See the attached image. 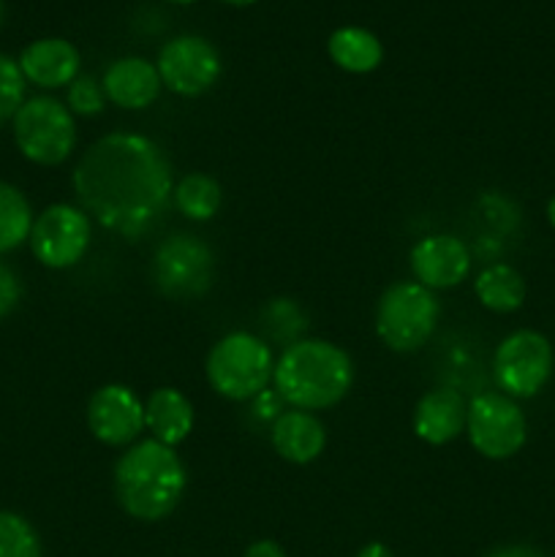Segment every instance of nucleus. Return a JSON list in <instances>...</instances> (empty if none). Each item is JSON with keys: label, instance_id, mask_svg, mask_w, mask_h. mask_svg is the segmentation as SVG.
<instances>
[{"label": "nucleus", "instance_id": "nucleus-1", "mask_svg": "<svg viewBox=\"0 0 555 557\" xmlns=\"http://www.w3.org/2000/svg\"><path fill=\"white\" fill-rule=\"evenodd\" d=\"M71 183L82 210L123 239L152 232L174 196L166 152L139 134H109L87 147Z\"/></svg>", "mask_w": 555, "mask_h": 557}, {"label": "nucleus", "instance_id": "nucleus-2", "mask_svg": "<svg viewBox=\"0 0 555 557\" xmlns=\"http://www.w3.org/2000/svg\"><path fill=\"white\" fill-rule=\"evenodd\" d=\"M185 466L172 446L147 438L131 446L114 466V498L139 522H161L185 495Z\"/></svg>", "mask_w": 555, "mask_h": 557}, {"label": "nucleus", "instance_id": "nucleus-3", "mask_svg": "<svg viewBox=\"0 0 555 557\" xmlns=\"http://www.w3.org/2000/svg\"><path fill=\"white\" fill-rule=\"evenodd\" d=\"M354 384L351 357L330 341H294L278 357L272 386L297 411L337 406Z\"/></svg>", "mask_w": 555, "mask_h": 557}, {"label": "nucleus", "instance_id": "nucleus-4", "mask_svg": "<svg viewBox=\"0 0 555 557\" xmlns=\"http://www.w3.org/2000/svg\"><path fill=\"white\" fill-rule=\"evenodd\" d=\"M205 373L218 395L232 403H245L267 389L275 373V359L270 346L254 332H232L207 354Z\"/></svg>", "mask_w": 555, "mask_h": 557}, {"label": "nucleus", "instance_id": "nucleus-5", "mask_svg": "<svg viewBox=\"0 0 555 557\" xmlns=\"http://www.w3.org/2000/svg\"><path fill=\"white\" fill-rule=\"evenodd\" d=\"M441 305L422 283L406 281L386 288L375 308V335L390 351L414 354L430 341L439 324Z\"/></svg>", "mask_w": 555, "mask_h": 557}, {"label": "nucleus", "instance_id": "nucleus-6", "mask_svg": "<svg viewBox=\"0 0 555 557\" xmlns=\"http://www.w3.org/2000/svg\"><path fill=\"white\" fill-rule=\"evenodd\" d=\"M16 150L38 166H60L76 147L74 114L52 96L25 98L14 114Z\"/></svg>", "mask_w": 555, "mask_h": 557}, {"label": "nucleus", "instance_id": "nucleus-7", "mask_svg": "<svg viewBox=\"0 0 555 557\" xmlns=\"http://www.w3.org/2000/svg\"><path fill=\"white\" fill-rule=\"evenodd\" d=\"M152 281L169 299L205 297L215 281V256L194 234H172L152 256Z\"/></svg>", "mask_w": 555, "mask_h": 557}, {"label": "nucleus", "instance_id": "nucleus-8", "mask_svg": "<svg viewBox=\"0 0 555 557\" xmlns=\"http://www.w3.org/2000/svg\"><path fill=\"white\" fill-rule=\"evenodd\" d=\"M466 433L484 460H509L526 446L528 422L504 392H482L468 403Z\"/></svg>", "mask_w": 555, "mask_h": 557}, {"label": "nucleus", "instance_id": "nucleus-9", "mask_svg": "<svg viewBox=\"0 0 555 557\" xmlns=\"http://www.w3.org/2000/svg\"><path fill=\"white\" fill-rule=\"evenodd\" d=\"M493 375L501 392L511 400L539 395L553 375V346L533 330L511 332L495 348Z\"/></svg>", "mask_w": 555, "mask_h": 557}, {"label": "nucleus", "instance_id": "nucleus-10", "mask_svg": "<svg viewBox=\"0 0 555 557\" xmlns=\"http://www.w3.org/2000/svg\"><path fill=\"white\" fill-rule=\"evenodd\" d=\"M92 226L85 210L74 205H49L33 218L30 243L33 256L49 270H69L90 248Z\"/></svg>", "mask_w": 555, "mask_h": 557}, {"label": "nucleus", "instance_id": "nucleus-11", "mask_svg": "<svg viewBox=\"0 0 555 557\" xmlns=\"http://www.w3.org/2000/svg\"><path fill=\"white\" fill-rule=\"evenodd\" d=\"M158 76L161 85L174 96L196 98L205 96L221 79V54L207 38L201 36H174L158 52Z\"/></svg>", "mask_w": 555, "mask_h": 557}, {"label": "nucleus", "instance_id": "nucleus-12", "mask_svg": "<svg viewBox=\"0 0 555 557\" xmlns=\"http://www.w3.org/2000/svg\"><path fill=\"white\" fill-rule=\"evenodd\" d=\"M87 428L107 446L134 444L145 430V403L123 384L101 386L87 403Z\"/></svg>", "mask_w": 555, "mask_h": 557}, {"label": "nucleus", "instance_id": "nucleus-13", "mask_svg": "<svg viewBox=\"0 0 555 557\" xmlns=\"http://www.w3.org/2000/svg\"><path fill=\"white\" fill-rule=\"evenodd\" d=\"M414 277L430 292L439 288H455L471 272V250L466 243L452 234H430L422 237L408 253Z\"/></svg>", "mask_w": 555, "mask_h": 557}, {"label": "nucleus", "instance_id": "nucleus-14", "mask_svg": "<svg viewBox=\"0 0 555 557\" xmlns=\"http://www.w3.org/2000/svg\"><path fill=\"white\" fill-rule=\"evenodd\" d=\"M16 63H20L25 82L44 87V90L71 85L82 74L79 49L65 38H38V41L27 44Z\"/></svg>", "mask_w": 555, "mask_h": 557}, {"label": "nucleus", "instance_id": "nucleus-15", "mask_svg": "<svg viewBox=\"0 0 555 557\" xmlns=\"http://www.w3.org/2000/svg\"><path fill=\"white\" fill-rule=\"evenodd\" d=\"M103 96L120 109H147L161 92L158 69L145 58H120L103 71Z\"/></svg>", "mask_w": 555, "mask_h": 557}, {"label": "nucleus", "instance_id": "nucleus-16", "mask_svg": "<svg viewBox=\"0 0 555 557\" xmlns=\"http://www.w3.org/2000/svg\"><path fill=\"white\" fill-rule=\"evenodd\" d=\"M468 403L455 389H433L422 395L414 408L411 428L419 441L430 446H444L466 430Z\"/></svg>", "mask_w": 555, "mask_h": 557}, {"label": "nucleus", "instance_id": "nucleus-17", "mask_svg": "<svg viewBox=\"0 0 555 557\" xmlns=\"http://www.w3.org/2000/svg\"><path fill=\"white\" fill-rule=\"evenodd\" d=\"M270 441L281 460L292 462V466H310L324 451L326 430L319 417L292 408L272 422Z\"/></svg>", "mask_w": 555, "mask_h": 557}, {"label": "nucleus", "instance_id": "nucleus-18", "mask_svg": "<svg viewBox=\"0 0 555 557\" xmlns=\"http://www.w3.org/2000/svg\"><path fill=\"white\" fill-rule=\"evenodd\" d=\"M196 413L188 397L172 386H161L152 392L145 403V428L150 430L152 441L163 446H180L194 433Z\"/></svg>", "mask_w": 555, "mask_h": 557}, {"label": "nucleus", "instance_id": "nucleus-19", "mask_svg": "<svg viewBox=\"0 0 555 557\" xmlns=\"http://www.w3.org/2000/svg\"><path fill=\"white\" fill-rule=\"evenodd\" d=\"M326 52H330L332 63L348 74H370L384 60V47H381L379 36L359 25L337 27L326 41Z\"/></svg>", "mask_w": 555, "mask_h": 557}, {"label": "nucleus", "instance_id": "nucleus-20", "mask_svg": "<svg viewBox=\"0 0 555 557\" xmlns=\"http://www.w3.org/2000/svg\"><path fill=\"white\" fill-rule=\"evenodd\" d=\"M473 294L493 313H515L526 302V281L509 264H490L473 281Z\"/></svg>", "mask_w": 555, "mask_h": 557}, {"label": "nucleus", "instance_id": "nucleus-21", "mask_svg": "<svg viewBox=\"0 0 555 557\" xmlns=\"http://www.w3.org/2000/svg\"><path fill=\"white\" fill-rule=\"evenodd\" d=\"M223 201V190L218 185V180H212L210 174L190 172L174 185L172 205L177 207L180 215H185L188 221H210L218 215Z\"/></svg>", "mask_w": 555, "mask_h": 557}, {"label": "nucleus", "instance_id": "nucleus-22", "mask_svg": "<svg viewBox=\"0 0 555 557\" xmlns=\"http://www.w3.org/2000/svg\"><path fill=\"white\" fill-rule=\"evenodd\" d=\"M33 228L30 201L16 185L0 180V256L27 243Z\"/></svg>", "mask_w": 555, "mask_h": 557}, {"label": "nucleus", "instance_id": "nucleus-23", "mask_svg": "<svg viewBox=\"0 0 555 557\" xmlns=\"http://www.w3.org/2000/svg\"><path fill=\"white\" fill-rule=\"evenodd\" d=\"M0 557H41L36 528L16 511H0Z\"/></svg>", "mask_w": 555, "mask_h": 557}, {"label": "nucleus", "instance_id": "nucleus-24", "mask_svg": "<svg viewBox=\"0 0 555 557\" xmlns=\"http://www.w3.org/2000/svg\"><path fill=\"white\" fill-rule=\"evenodd\" d=\"M25 76H22L20 63L9 54L0 52V125L5 120H14L16 109L25 103Z\"/></svg>", "mask_w": 555, "mask_h": 557}, {"label": "nucleus", "instance_id": "nucleus-25", "mask_svg": "<svg viewBox=\"0 0 555 557\" xmlns=\"http://www.w3.org/2000/svg\"><path fill=\"white\" fill-rule=\"evenodd\" d=\"M107 107V96L96 76L79 74L69 85V109L71 114H82V117H96Z\"/></svg>", "mask_w": 555, "mask_h": 557}, {"label": "nucleus", "instance_id": "nucleus-26", "mask_svg": "<svg viewBox=\"0 0 555 557\" xmlns=\"http://www.w3.org/2000/svg\"><path fill=\"white\" fill-rule=\"evenodd\" d=\"M20 299H22L20 275H16L5 261H0V319L14 313V310L20 308Z\"/></svg>", "mask_w": 555, "mask_h": 557}, {"label": "nucleus", "instance_id": "nucleus-27", "mask_svg": "<svg viewBox=\"0 0 555 557\" xmlns=\"http://www.w3.org/2000/svg\"><path fill=\"white\" fill-rule=\"evenodd\" d=\"M488 557H547V555L536 547H528V544H509V547L493 549Z\"/></svg>", "mask_w": 555, "mask_h": 557}, {"label": "nucleus", "instance_id": "nucleus-28", "mask_svg": "<svg viewBox=\"0 0 555 557\" xmlns=\"http://www.w3.org/2000/svg\"><path fill=\"white\" fill-rule=\"evenodd\" d=\"M245 557H286V553L281 549V544L270 542V539H261V542H254L245 549Z\"/></svg>", "mask_w": 555, "mask_h": 557}, {"label": "nucleus", "instance_id": "nucleus-29", "mask_svg": "<svg viewBox=\"0 0 555 557\" xmlns=\"http://www.w3.org/2000/svg\"><path fill=\"white\" fill-rule=\"evenodd\" d=\"M357 557H395V555H392V549L386 547V544L370 542V544H365L362 549H359Z\"/></svg>", "mask_w": 555, "mask_h": 557}, {"label": "nucleus", "instance_id": "nucleus-30", "mask_svg": "<svg viewBox=\"0 0 555 557\" xmlns=\"http://www.w3.org/2000/svg\"><path fill=\"white\" fill-rule=\"evenodd\" d=\"M547 221H550V226L555 228V196L550 199V205H547Z\"/></svg>", "mask_w": 555, "mask_h": 557}, {"label": "nucleus", "instance_id": "nucleus-31", "mask_svg": "<svg viewBox=\"0 0 555 557\" xmlns=\"http://www.w3.org/2000/svg\"><path fill=\"white\" fill-rule=\"evenodd\" d=\"M221 3H229V5H250V3H256V0H221Z\"/></svg>", "mask_w": 555, "mask_h": 557}, {"label": "nucleus", "instance_id": "nucleus-32", "mask_svg": "<svg viewBox=\"0 0 555 557\" xmlns=\"http://www.w3.org/2000/svg\"><path fill=\"white\" fill-rule=\"evenodd\" d=\"M166 3H174V5H188V3H194V0H166Z\"/></svg>", "mask_w": 555, "mask_h": 557}, {"label": "nucleus", "instance_id": "nucleus-33", "mask_svg": "<svg viewBox=\"0 0 555 557\" xmlns=\"http://www.w3.org/2000/svg\"><path fill=\"white\" fill-rule=\"evenodd\" d=\"M0 25H3V0H0Z\"/></svg>", "mask_w": 555, "mask_h": 557}]
</instances>
